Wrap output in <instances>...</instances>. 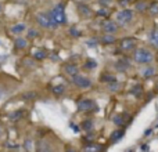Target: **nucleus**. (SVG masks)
<instances>
[{
    "label": "nucleus",
    "instance_id": "nucleus-16",
    "mask_svg": "<svg viewBox=\"0 0 158 152\" xmlns=\"http://www.w3.org/2000/svg\"><path fill=\"white\" fill-rule=\"evenodd\" d=\"M25 24H17V25H14V26H11V29H10V32L11 33H14V35H19V33H22L25 30Z\"/></svg>",
    "mask_w": 158,
    "mask_h": 152
},
{
    "label": "nucleus",
    "instance_id": "nucleus-18",
    "mask_svg": "<svg viewBox=\"0 0 158 152\" xmlns=\"http://www.w3.org/2000/svg\"><path fill=\"white\" fill-rule=\"evenodd\" d=\"M78 10H79V13H81V15H83V17H90V15H92L90 8L87 7V6H85V4H79L78 6Z\"/></svg>",
    "mask_w": 158,
    "mask_h": 152
},
{
    "label": "nucleus",
    "instance_id": "nucleus-38",
    "mask_svg": "<svg viewBox=\"0 0 158 152\" xmlns=\"http://www.w3.org/2000/svg\"><path fill=\"white\" fill-rule=\"evenodd\" d=\"M69 126H71V129H74V131H75V133H79V127H78V126L77 125H75V123H69Z\"/></svg>",
    "mask_w": 158,
    "mask_h": 152
},
{
    "label": "nucleus",
    "instance_id": "nucleus-5",
    "mask_svg": "<svg viewBox=\"0 0 158 152\" xmlns=\"http://www.w3.org/2000/svg\"><path fill=\"white\" fill-rule=\"evenodd\" d=\"M78 109L81 112L97 111V105H96V102L92 100H81V101H78Z\"/></svg>",
    "mask_w": 158,
    "mask_h": 152
},
{
    "label": "nucleus",
    "instance_id": "nucleus-45",
    "mask_svg": "<svg viewBox=\"0 0 158 152\" xmlns=\"http://www.w3.org/2000/svg\"><path fill=\"white\" fill-rule=\"evenodd\" d=\"M0 134H2V129H0Z\"/></svg>",
    "mask_w": 158,
    "mask_h": 152
},
{
    "label": "nucleus",
    "instance_id": "nucleus-17",
    "mask_svg": "<svg viewBox=\"0 0 158 152\" xmlns=\"http://www.w3.org/2000/svg\"><path fill=\"white\" fill-rule=\"evenodd\" d=\"M100 42L103 44H112V43H115V36L114 35H104V36H101L100 38Z\"/></svg>",
    "mask_w": 158,
    "mask_h": 152
},
{
    "label": "nucleus",
    "instance_id": "nucleus-27",
    "mask_svg": "<svg viewBox=\"0 0 158 152\" xmlns=\"http://www.w3.org/2000/svg\"><path fill=\"white\" fill-rule=\"evenodd\" d=\"M85 66H86L87 69H96L97 68V62H96L94 60H92V58H89V60L85 62Z\"/></svg>",
    "mask_w": 158,
    "mask_h": 152
},
{
    "label": "nucleus",
    "instance_id": "nucleus-28",
    "mask_svg": "<svg viewBox=\"0 0 158 152\" xmlns=\"http://www.w3.org/2000/svg\"><path fill=\"white\" fill-rule=\"evenodd\" d=\"M147 7H148V4L146 2H139L135 6V8H136L137 11H144V10H147Z\"/></svg>",
    "mask_w": 158,
    "mask_h": 152
},
{
    "label": "nucleus",
    "instance_id": "nucleus-25",
    "mask_svg": "<svg viewBox=\"0 0 158 152\" xmlns=\"http://www.w3.org/2000/svg\"><path fill=\"white\" fill-rule=\"evenodd\" d=\"M154 74H156V69L153 68V66H147V68L143 71V76H144L146 79L151 78V76H154Z\"/></svg>",
    "mask_w": 158,
    "mask_h": 152
},
{
    "label": "nucleus",
    "instance_id": "nucleus-41",
    "mask_svg": "<svg viewBox=\"0 0 158 152\" xmlns=\"http://www.w3.org/2000/svg\"><path fill=\"white\" fill-rule=\"evenodd\" d=\"M118 2H119V4H122V6H128L131 0H118Z\"/></svg>",
    "mask_w": 158,
    "mask_h": 152
},
{
    "label": "nucleus",
    "instance_id": "nucleus-4",
    "mask_svg": "<svg viewBox=\"0 0 158 152\" xmlns=\"http://www.w3.org/2000/svg\"><path fill=\"white\" fill-rule=\"evenodd\" d=\"M72 83L77 87H81V89H89V87H92V80L89 78H86V76H82L79 74L72 76Z\"/></svg>",
    "mask_w": 158,
    "mask_h": 152
},
{
    "label": "nucleus",
    "instance_id": "nucleus-3",
    "mask_svg": "<svg viewBox=\"0 0 158 152\" xmlns=\"http://www.w3.org/2000/svg\"><path fill=\"white\" fill-rule=\"evenodd\" d=\"M36 21H38V24L40 25V26L46 28V29L57 26V24L54 22V19L52 18V15H50V14H44V13L38 14V15H36Z\"/></svg>",
    "mask_w": 158,
    "mask_h": 152
},
{
    "label": "nucleus",
    "instance_id": "nucleus-15",
    "mask_svg": "<svg viewBox=\"0 0 158 152\" xmlns=\"http://www.w3.org/2000/svg\"><path fill=\"white\" fill-rule=\"evenodd\" d=\"M64 69H65V72H67V74H68L69 76H71V78H72L74 75H77L78 71H79L78 66L75 65V64H68V65H65V68H64Z\"/></svg>",
    "mask_w": 158,
    "mask_h": 152
},
{
    "label": "nucleus",
    "instance_id": "nucleus-39",
    "mask_svg": "<svg viewBox=\"0 0 158 152\" xmlns=\"http://www.w3.org/2000/svg\"><path fill=\"white\" fill-rule=\"evenodd\" d=\"M24 64H27L28 66H33V65H35V62H33L32 60H24Z\"/></svg>",
    "mask_w": 158,
    "mask_h": 152
},
{
    "label": "nucleus",
    "instance_id": "nucleus-8",
    "mask_svg": "<svg viewBox=\"0 0 158 152\" xmlns=\"http://www.w3.org/2000/svg\"><path fill=\"white\" fill-rule=\"evenodd\" d=\"M103 30L107 33V35H114V33L118 30V26H117V24L112 21H104L103 22Z\"/></svg>",
    "mask_w": 158,
    "mask_h": 152
},
{
    "label": "nucleus",
    "instance_id": "nucleus-37",
    "mask_svg": "<svg viewBox=\"0 0 158 152\" xmlns=\"http://www.w3.org/2000/svg\"><path fill=\"white\" fill-rule=\"evenodd\" d=\"M98 3H100L101 6H110L111 0H98Z\"/></svg>",
    "mask_w": 158,
    "mask_h": 152
},
{
    "label": "nucleus",
    "instance_id": "nucleus-44",
    "mask_svg": "<svg viewBox=\"0 0 158 152\" xmlns=\"http://www.w3.org/2000/svg\"><path fill=\"white\" fill-rule=\"evenodd\" d=\"M0 13H2V4H0Z\"/></svg>",
    "mask_w": 158,
    "mask_h": 152
},
{
    "label": "nucleus",
    "instance_id": "nucleus-2",
    "mask_svg": "<svg viewBox=\"0 0 158 152\" xmlns=\"http://www.w3.org/2000/svg\"><path fill=\"white\" fill-rule=\"evenodd\" d=\"M52 18L54 19L56 24H65L67 22V15H65V10H64V4H57L50 13Z\"/></svg>",
    "mask_w": 158,
    "mask_h": 152
},
{
    "label": "nucleus",
    "instance_id": "nucleus-33",
    "mask_svg": "<svg viewBox=\"0 0 158 152\" xmlns=\"http://www.w3.org/2000/svg\"><path fill=\"white\" fill-rule=\"evenodd\" d=\"M38 35H39V33L36 32L35 29H29V30H28V38H31V39L38 38Z\"/></svg>",
    "mask_w": 158,
    "mask_h": 152
},
{
    "label": "nucleus",
    "instance_id": "nucleus-14",
    "mask_svg": "<svg viewBox=\"0 0 158 152\" xmlns=\"http://www.w3.org/2000/svg\"><path fill=\"white\" fill-rule=\"evenodd\" d=\"M27 46H28L27 39H24V38H17L15 39V49L24 50V49H27Z\"/></svg>",
    "mask_w": 158,
    "mask_h": 152
},
{
    "label": "nucleus",
    "instance_id": "nucleus-10",
    "mask_svg": "<svg viewBox=\"0 0 158 152\" xmlns=\"http://www.w3.org/2000/svg\"><path fill=\"white\" fill-rule=\"evenodd\" d=\"M24 116H25V112L22 111V109H17V111L11 112V114L8 115V119H10L11 122H18V120H21Z\"/></svg>",
    "mask_w": 158,
    "mask_h": 152
},
{
    "label": "nucleus",
    "instance_id": "nucleus-42",
    "mask_svg": "<svg viewBox=\"0 0 158 152\" xmlns=\"http://www.w3.org/2000/svg\"><path fill=\"white\" fill-rule=\"evenodd\" d=\"M151 133H153V130H151V129H147V130L144 131V136H150Z\"/></svg>",
    "mask_w": 158,
    "mask_h": 152
},
{
    "label": "nucleus",
    "instance_id": "nucleus-43",
    "mask_svg": "<svg viewBox=\"0 0 158 152\" xmlns=\"http://www.w3.org/2000/svg\"><path fill=\"white\" fill-rule=\"evenodd\" d=\"M67 152H77V151H75V150H68Z\"/></svg>",
    "mask_w": 158,
    "mask_h": 152
},
{
    "label": "nucleus",
    "instance_id": "nucleus-32",
    "mask_svg": "<svg viewBox=\"0 0 158 152\" xmlns=\"http://www.w3.org/2000/svg\"><path fill=\"white\" fill-rule=\"evenodd\" d=\"M69 35L74 36V38H79V36H81V32H79L77 28H71V29H69Z\"/></svg>",
    "mask_w": 158,
    "mask_h": 152
},
{
    "label": "nucleus",
    "instance_id": "nucleus-1",
    "mask_svg": "<svg viewBox=\"0 0 158 152\" xmlns=\"http://www.w3.org/2000/svg\"><path fill=\"white\" fill-rule=\"evenodd\" d=\"M133 60L136 61L137 64H151L153 62V60H154V54L150 51V50L142 47V49L135 50Z\"/></svg>",
    "mask_w": 158,
    "mask_h": 152
},
{
    "label": "nucleus",
    "instance_id": "nucleus-19",
    "mask_svg": "<svg viewBox=\"0 0 158 152\" xmlns=\"http://www.w3.org/2000/svg\"><path fill=\"white\" fill-rule=\"evenodd\" d=\"M82 129H83L85 131H92L93 129H94V123H93V120H90V119L83 120V123H82Z\"/></svg>",
    "mask_w": 158,
    "mask_h": 152
},
{
    "label": "nucleus",
    "instance_id": "nucleus-11",
    "mask_svg": "<svg viewBox=\"0 0 158 152\" xmlns=\"http://www.w3.org/2000/svg\"><path fill=\"white\" fill-rule=\"evenodd\" d=\"M38 152H53L52 145H50L47 141L42 140V141L38 142Z\"/></svg>",
    "mask_w": 158,
    "mask_h": 152
},
{
    "label": "nucleus",
    "instance_id": "nucleus-24",
    "mask_svg": "<svg viewBox=\"0 0 158 152\" xmlns=\"http://www.w3.org/2000/svg\"><path fill=\"white\" fill-rule=\"evenodd\" d=\"M52 90L56 95H61L64 91H65V86H64V84H57V86H54Z\"/></svg>",
    "mask_w": 158,
    "mask_h": 152
},
{
    "label": "nucleus",
    "instance_id": "nucleus-34",
    "mask_svg": "<svg viewBox=\"0 0 158 152\" xmlns=\"http://www.w3.org/2000/svg\"><path fill=\"white\" fill-rule=\"evenodd\" d=\"M135 87H136V89H133V90H132V91H133V94H142V86H135Z\"/></svg>",
    "mask_w": 158,
    "mask_h": 152
},
{
    "label": "nucleus",
    "instance_id": "nucleus-6",
    "mask_svg": "<svg viewBox=\"0 0 158 152\" xmlns=\"http://www.w3.org/2000/svg\"><path fill=\"white\" fill-rule=\"evenodd\" d=\"M132 18H133V13H132V10H122L119 11V13L117 14V21L119 22V24H128L129 21H132Z\"/></svg>",
    "mask_w": 158,
    "mask_h": 152
},
{
    "label": "nucleus",
    "instance_id": "nucleus-21",
    "mask_svg": "<svg viewBox=\"0 0 158 152\" xmlns=\"http://www.w3.org/2000/svg\"><path fill=\"white\" fill-rule=\"evenodd\" d=\"M100 80L101 82H107V83H112V82H117V78L112 76V75H110V74H103L101 75V78H100Z\"/></svg>",
    "mask_w": 158,
    "mask_h": 152
},
{
    "label": "nucleus",
    "instance_id": "nucleus-22",
    "mask_svg": "<svg viewBox=\"0 0 158 152\" xmlns=\"http://www.w3.org/2000/svg\"><path fill=\"white\" fill-rule=\"evenodd\" d=\"M46 57H47V53L44 51V50H36V51L33 53V58H35V60H44Z\"/></svg>",
    "mask_w": 158,
    "mask_h": 152
},
{
    "label": "nucleus",
    "instance_id": "nucleus-40",
    "mask_svg": "<svg viewBox=\"0 0 158 152\" xmlns=\"http://www.w3.org/2000/svg\"><path fill=\"white\" fill-rule=\"evenodd\" d=\"M6 94H7V93H6V90H4V89H2V87H0V100H2V98L4 97Z\"/></svg>",
    "mask_w": 158,
    "mask_h": 152
},
{
    "label": "nucleus",
    "instance_id": "nucleus-7",
    "mask_svg": "<svg viewBox=\"0 0 158 152\" xmlns=\"http://www.w3.org/2000/svg\"><path fill=\"white\" fill-rule=\"evenodd\" d=\"M119 47L122 51H132V50H135V47H136V40L132 38L122 39L119 43Z\"/></svg>",
    "mask_w": 158,
    "mask_h": 152
},
{
    "label": "nucleus",
    "instance_id": "nucleus-9",
    "mask_svg": "<svg viewBox=\"0 0 158 152\" xmlns=\"http://www.w3.org/2000/svg\"><path fill=\"white\" fill-rule=\"evenodd\" d=\"M129 66H131V64H129V60H126V58H121V60L117 61V64H115V69L119 72L126 71Z\"/></svg>",
    "mask_w": 158,
    "mask_h": 152
},
{
    "label": "nucleus",
    "instance_id": "nucleus-30",
    "mask_svg": "<svg viewBox=\"0 0 158 152\" xmlns=\"http://www.w3.org/2000/svg\"><path fill=\"white\" fill-rule=\"evenodd\" d=\"M118 89H119V83H118V82H112V83L108 84V90H110V91H117Z\"/></svg>",
    "mask_w": 158,
    "mask_h": 152
},
{
    "label": "nucleus",
    "instance_id": "nucleus-36",
    "mask_svg": "<svg viewBox=\"0 0 158 152\" xmlns=\"http://www.w3.org/2000/svg\"><path fill=\"white\" fill-rule=\"evenodd\" d=\"M97 14H98V15H103V17H107V15H108V11H107V10H104V8H101V10H100V11H97Z\"/></svg>",
    "mask_w": 158,
    "mask_h": 152
},
{
    "label": "nucleus",
    "instance_id": "nucleus-26",
    "mask_svg": "<svg viewBox=\"0 0 158 152\" xmlns=\"http://www.w3.org/2000/svg\"><path fill=\"white\" fill-rule=\"evenodd\" d=\"M148 11H150V14H153V15H157L158 14V2H153L150 3V6H148Z\"/></svg>",
    "mask_w": 158,
    "mask_h": 152
},
{
    "label": "nucleus",
    "instance_id": "nucleus-23",
    "mask_svg": "<svg viewBox=\"0 0 158 152\" xmlns=\"http://www.w3.org/2000/svg\"><path fill=\"white\" fill-rule=\"evenodd\" d=\"M150 40L156 47H158V29H154L150 32Z\"/></svg>",
    "mask_w": 158,
    "mask_h": 152
},
{
    "label": "nucleus",
    "instance_id": "nucleus-12",
    "mask_svg": "<svg viewBox=\"0 0 158 152\" xmlns=\"http://www.w3.org/2000/svg\"><path fill=\"white\" fill-rule=\"evenodd\" d=\"M104 148L101 147V145H98V144H87L86 147L83 148V152H103Z\"/></svg>",
    "mask_w": 158,
    "mask_h": 152
},
{
    "label": "nucleus",
    "instance_id": "nucleus-29",
    "mask_svg": "<svg viewBox=\"0 0 158 152\" xmlns=\"http://www.w3.org/2000/svg\"><path fill=\"white\" fill-rule=\"evenodd\" d=\"M38 97V94L33 91H29V93H25V94H22V98L24 100H35V98Z\"/></svg>",
    "mask_w": 158,
    "mask_h": 152
},
{
    "label": "nucleus",
    "instance_id": "nucleus-13",
    "mask_svg": "<svg viewBox=\"0 0 158 152\" xmlns=\"http://www.w3.org/2000/svg\"><path fill=\"white\" fill-rule=\"evenodd\" d=\"M123 134H125V131H123V130H115L114 133L111 134V137H110V141H111L112 144H115L117 141H119V140L122 138Z\"/></svg>",
    "mask_w": 158,
    "mask_h": 152
},
{
    "label": "nucleus",
    "instance_id": "nucleus-20",
    "mask_svg": "<svg viewBox=\"0 0 158 152\" xmlns=\"http://www.w3.org/2000/svg\"><path fill=\"white\" fill-rule=\"evenodd\" d=\"M112 122H114V125H117V126H123L125 125V115H115Z\"/></svg>",
    "mask_w": 158,
    "mask_h": 152
},
{
    "label": "nucleus",
    "instance_id": "nucleus-35",
    "mask_svg": "<svg viewBox=\"0 0 158 152\" xmlns=\"http://www.w3.org/2000/svg\"><path fill=\"white\" fill-rule=\"evenodd\" d=\"M25 148H27L28 151L32 150V141H31V140H27V141H25Z\"/></svg>",
    "mask_w": 158,
    "mask_h": 152
},
{
    "label": "nucleus",
    "instance_id": "nucleus-31",
    "mask_svg": "<svg viewBox=\"0 0 158 152\" xmlns=\"http://www.w3.org/2000/svg\"><path fill=\"white\" fill-rule=\"evenodd\" d=\"M97 42H98V39H89V40L86 42V44H87L89 47H96V46L98 44Z\"/></svg>",
    "mask_w": 158,
    "mask_h": 152
}]
</instances>
